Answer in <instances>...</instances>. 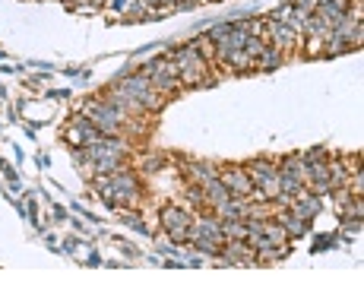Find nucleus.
Returning <instances> with one entry per match:
<instances>
[{
	"label": "nucleus",
	"mask_w": 364,
	"mask_h": 285,
	"mask_svg": "<svg viewBox=\"0 0 364 285\" xmlns=\"http://www.w3.org/2000/svg\"><path fill=\"white\" fill-rule=\"evenodd\" d=\"M203 196H206V203H209V206H219V203H225L231 194L225 190V184L216 177V181H209V184L203 187Z\"/></svg>",
	"instance_id": "10"
},
{
	"label": "nucleus",
	"mask_w": 364,
	"mask_h": 285,
	"mask_svg": "<svg viewBox=\"0 0 364 285\" xmlns=\"http://www.w3.org/2000/svg\"><path fill=\"white\" fill-rule=\"evenodd\" d=\"M320 206H323V203H320V196L317 194H311V190H301L298 196H292V200H288V213L292 215H298V219H304V222H311L313 215L320 213Z\"/></svg>",
	"instance_id": "6"
},
{
	"label": "nucleus",
	"mask_w": 364,
	"mask_h": 285,
	"mask_svg": "<svg viewBox=\"0 0 364 285\" xmlns=\"http://www.w3.org/2000/svg\"><path fill=\"white\" fill-rule=\"evenodd\" d=\"M275 222L285 228V238H301V234L307 232V225H311V222H304V219H298V215H292L288 209H282V213L275 209Z\"/></svg>",
	"instance_id": "8"
},
{
	"label": "nucleus",
	"mask_w": 364,
	"mask_h": 285,
	"mask_svg": "<svg viewBox=\"0 0 364 285\" xmlns=\"http://www.w3.org/2000/svg\"><path fill=\"white\" fill-rule=\"evenodd\" d=\"M219 181L225 184V190H228L231 196L254 194V181H250L247 168H241V165H225V168H219Z\"/></svg>",
	"instance_id": "4"
},
{
	"label": "nucleus",
	"mask_w": 364,
	"mask_h": 285,
	"mask_svg": "<svg viewBox=\"0 0 364 285\" xmlns=\"http://www.w3.org/2000/svg\"><path fill=\"white\" fill-rule=\"evenodd\" d=\"M124 222H127V225H134L136 232H143V234L149 232V228H146V222H143V215H136V213H124Z\"/></svg>",
	"instance_id": "13"
},
{
	"label": "nucleus",
	"mask_w": 364,
	"mask_h": 285,
	"mask_svg": "<svg viewBox=\"0 0 364 285\" xmlns=\"http://www.w3.org/2000/svg\"><path fill=\"white\" fill-rule=\"evenodd\" d=\"M228 32H231V25H216V29H209V42H222Z\"/></svg>",
	"instance_id": "14"
},
{
	"label": "nucleus",
	"mask_w": 364,
	"mask_h": 285,
	"mask_svg": "<svg viewBox=\"0 0 364 285\" xmlns=\"http://www.w3.org/2000/svg\"><path fill=\"white\" fill-rule=\"evenodd\" d=\"M162 165H165V156H162V152H152V156H146V158H143V171H146V175H152V171H159Z\"/></svg>",
	"instance_id": "11"
},
{
	"label": "nucleus",
	"mask_w": 364,
	"mask_h": 285,
	"mask_svg": "<svg viewBox=\"0 0 364 285\" xmlns=\"http://www.w3.org/2000/svg\"><path fill=\"white\" fill-rule=\"evenodd\" d=\"M184 196H187V203H190V206H203V203H206L203 187H197V184H193V187H187V190H184Z\"/></svg>",
	"instance_id": "12"
},
{
	"label": "nucleus",
	"mask_w": 364,
	"mask_h": 285,
	"mask_svg": "<svg viewBox=\"0 0 364 285\" xmlns=\"http://www.w3.org/2000/svg\"><path fill=\"white\" fill-rule=\"evenodd\" d=\"M171 61L178 63V76H181V82H184V86H197V82H203L206 61H203V54L197 51V44H187V48L174 51Z\"/></svg>",
	"instance_id": "2"
},
{
	"label": "nucleus",
	"mask_w": 364,
	"mask_h": 285,
	"mask_svg": "<svg viewBox=\"0 0 364 285\" xmlns=\"http://www.w3.org/2000/svg\"><path fill=\"white\" fill-rule=\"evenodd\" d=\"M282 63V54H279V48L275 44H266V48L260 51V57L254 61V67H260V70H275Z\"/></svg>",
	"instance_id": "9"
},
{
	"label": "nucleus",
	"mask_w": 364,
	"mask_h": 285,
	"mask_svg": "<svg viewBox=\"0 0 364 285\" xmlns=\"http://www.w3.org/2000/svg\"><path fill=\"white\" fill-rule=\"evenodd\" d=\"M143 76H146L149 82L155 86V92H178L184 82H181L178 76V63L171 61V57H159V61H152L146 70H143Z\"/></svg>",
	"instance_id": "1"
},
{
	"label": "nucleus",
	"mask_w": 364,
	"mask_h": 285,
	"mask_svg": "<svg viewBox=\"0 0 364 285\" xmlns=\"http://www.w3.org/2000/svg\"><path fill=\"white\" fill-rule=\"evenodd\" d=\"M190 225H193V219H190V213L187 209H181V206H162V228L168 232V238L171 241H178V244H184L187 241V234H190Z\"/></svg>",
	"instance_id": "3"
},
{
	"label": "nucleus",
	"mask_w": 364,
	"mask_h": 285,
	"mask_svg": "<svg viewBox=\"0 0 364 285\" xmlns=\"http://www.w3.org/2000/svg\"><path fill=\"white\" fill-rule=\"evenodd\" d=\"M219 253H222V260H228V263H238V266H254V263H256V251L250 247L247 238H228Z\"/></svg>",
	"instance_id": "5"
},
{
	"label": "nucleus",
	"mask_w": 364,
	"mask_h": 285,
	"mask_svg": "<svg viewBox=\"0 0 364 285\" xmlns=\"http://www.w3.org/2000/svg\"><path fill=\"white\" fill-rule=\"evenodd\" d=\"M187 175H190V181L197 184V187H206L209 181L219 177V168L209 162H187Z\"/></svg>",
	"instance_id": "7"
}]
</instances>
